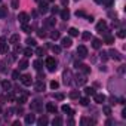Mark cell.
I'll return each mask as SVG.
<instances>
[{
	"instance_id": "cell-31",
	"label": "cell",
	"mask_w": 126,
	"mask_h": 126,
	"mask_svg": "<svg viewBox=\"0 0 126 126\" xmlns=\"http://www.w3.org/2000/svg\"><path fill=\"white\" fill-rule=\"evenodd\" d=\"M59 36H61V34H59L58 31H53V33H52V39L57 40V39H59Z\"/></svg>"
},
{
	"instance_id": "cell-5",
	"label": "cell",
	"mask_w": 126,
	"mask_h": 126,
	"mask_svg": "<svg viewBox=\"0 0 126 126\" xmlns=\"http://www.w3.org/2000/svg\"><path fill=\"white\" fill-rule=\"evenodd\" d=\"M8 52V46H6V39L2 37L0 39V53H6Z\"/></svg>"
},
{
	"instance_id": "cell-20",
	"label": "cell",
	"mask_w": 126,
	"mask_h": 126,
	"mask_svg": "<svg viewBox=\"0 0 126 126\" xmlns=\"http://www.w3.org/2000/svg\"><path fill=\"white\" fill-rule=\"evenodd\" d=\"M85 94L86 95H95V89L94 87H86L85 89Z\"/></svg>"
},
{
	"instance_id": "cell-33",
	"label": "cell",
	"mask_w": 126,
	"mask_h": 126,
	"mask_svg": "<svg viewBox=\"0 0 126 126\" xmlns=\"http://www.w3.org/2000/svg\"><path fill=\"white\" fill-rule=\"evenodd\" d=\"M27 101V95H22L21 98H18V102H19V104H24Z\"/></svg>"
},
{
	"instance_id": "cell-29",
	"label": "cell",
	"mask_w": 126,
	"mask_h": 126,
	"mask_svg": "<svg viewBox=\"0 0 126 126\" xmlns=\"http://www.w3.org/2000/svg\"><path fill=\"white\" fill-rule=\"evenodd\" d=\"M18 6H19V0H12V8L18 9Z\"/></svg>"
},
{
	"instance_id": "cell-3",
	"label": "cell",
	"mask_w": 126,
	"mask_h": 126,
	"mask_svg": "<svg viewBox=\"0 0 126 126\" xmlns=\"http://www.w3.org/2000/svg\"><path fill=\"white\" fill-rule=\"evenodd\" d=\"M77 55H79L80 58H86V57H87V49H86L85 46H79V48H77Z\"/></svg>"
},
{
	"instance_id": "cell-42",
	"label": "cell",
	"mask_w": 126,
	"mask_h": 126,
	"mask_svg": "<svg viewBox=\"0 0 126 126\" xmlns=\"http://www.w3.org/2000/svg\"><path fill=\"white\" fill-rule=\"evenodd\" d=\"M12 77H13V79H18V77H19V71H13V73H12Z\"/></svg>"
},
{
	"instance_id": "cell-19",
	"label": "cell",
	"mask_w": 126,
	"mask_h": 126,
	"mask_svg": "<svg viewBox=\"0 0 126 126\" xmlns=\"http://www.w3.org/2000/svg\"><path fill=\"white\" fill-rule=\"evenodd\" d=\"M92 46H94L95 49H99V48H101V40H99V39H94Z\"/></svg>"
},
{
	"instance_id": "cell-50",
	"label": "cell",
	"mask_w": 126,
	"mask_h": 126,
	"mask_svg": "<svg viewBox=\"0 0 126 126\" xmlns=\"http://www.w3.org/2000/svg\"><path fill=\"white\" fill-rule=\"evenodd\" d=\"M36 2H40V0H36Z\"/></svg>"
},
{
	"instance_id": "cell-27",
	"label": "cell",
	"mask_w": 126,
	"mask_h": 126,
	"mask_svg": "<svg viewBox=\"0 0 126 126\" xmlns=\"http://www.w3.org/2000/svg\"><path fill=\"white\" fill-rule=\"evenodd\" d=\"M101 3H104V5H105L107 8H110V6L113 5V0H102V2H101Z\"/></svg>"
},
{
	"instance_id": "cell-38",
	"label": "cell",
	"mask_w": 126,
	"mask_h": 126,
	"mask_svg": "<svg viewBox=\"0 0 126 126\" xmlns=\"http://www.w3.org/2000/svg\"><path fill=\"white\" fill-rule=\"evenodd\" d=\"M46 24H48V25H53V24H55V19H53V18H48Z\"/></svg>"
},
{
	"instance_id": "cell-32",
	"label": "cell",
	"mask_w": 126,
	"mask_h": 126,
	"mask_svg": "<svg viewBox=\"0 0 126 126\" xmlns=\"http://www.w3.org/2000/svg\"><path fill=\"white\" fill-rule=\"evenodd\" d=\"M24 53H25V57H31V55H33V50H31L30 48H27V49L24 50Z\"/></svg>"
},
{
	"instance_id": "cell-15",
	"label": "cell",
	"mask_w": 126,
	"mask_h": 126,
	"mask_svg": "<svg viewBox=\"0 0 126 126\" xmlns=\"http://www.w3.org/2000/svg\"><path fill=\"white\" fill-rule=\"evenodd\" d=\"M2 87L5 89V91H9V89L12 87V85H10V82H8V80H3V82H2Z\"/></svg>"
},
{
	"instance_id": "cell-8",
	"label": "cell",
	"mask_w": 126,
	"mask_h": 126,
	"mask_svg": "<svg viewBox=\"0 0 126 126\" xmlns=\"http://www.w3.org/2000/svg\"><path fill=\"white\" fill-rule=\"evenodd\" d=\"M46 110H48L49 113H57V105H53L52 102H48V104H46Z\"/></svg>"
},
{
	"instance_id": "cell-40",
	"label": "cell",
	"mask_w": 126,
	"mask_h": 126,
	"mask_svg": "<svg viewBox=\"0 0 126 126\" xmlns=\"http://www.w3.org/2000/svg\"><path fill=\"white\" fill-rule=\"evenodd\" d=\"M55 98H57L58 101H62V99H64V94H57V95H55Z\"/></svg>"
},
{
	"instance_id": "cell-25",
	"label": "cell",
	"mask_w": 126,
	"mask_h": 126,
	"mask_svg": "<svg viewBox=\"0 0 126 126\" xmlns=\"http://www.w3.org/2000/svg\"><path fill=\"white\" fill-rule=\"evenodd\" d=\"M36 53H37L39 57H42V55H45V49L43 48H37V49H36Z\"/></svg>"
},
{
	"instance_id": "cell-4",
	"label": "cell",
	"mask_w": 126,
	"mask_h": 126,
	"mask_svg": "<svg viewBox=\"0 0 126 126\" xmlns=\"http://www.w3.org/2000/svg\"><path fill=\"white\" fill-rule=\"evenodd\" d=\"M21 82H22L24 86H31V83H33V80H31V77H30L28 74H24V76L21 77Z\"/></svg>"
},
{
	"instance_id": "cell-37",
	"label": "cell",
	"mask_w": 126,
	"mask_h": 126,
	"mask_svg": "<svg viewBox=\"0 0 126 126\" xmlns=\"http://www.w3.org/2000/svg\"><path fill=\"white\" fill-rule=\"evenodd\" d=\"M53 125H61L62 123V120H61V117H57V119H53V122H52Z\"/></svg>"
},
{
	"instance_id": "cell-28",
	"label": "cell",
	"mask_w": 126,
	"mask_h": 126,
	"mask_svg": "<svg viewBox=\"0 0 126 126\" xmlns=\"http://www.w3.org/2000/svg\"><path fill=\"white\" fill-rule=\"evenodd\" d=\"M34 68H36V70H40V68H42V62H40L39 59L34 61Z\"/></svg>"
},
{
	"instance_id": "cell-34",
	"label": "cell",
	"mask_w": 126,
	"mask_h": 126,
	"mask_svg": "<svg viewBox=\"0 0 126 126\" xmlns=\"http://www.w3.org/2000/svg\"><path fill=\"white\" fill-rule=\"evenodd\" d=\"M27 43H28L30 46H36V45H37V43H36V40H34V39H27Z\"/></svg>"
},
{
	"instance_id": "cell-41",
	"label": "cell",
	"mask_w": 126,
	"mask_h": 126,
	"mask_svg": "<svg viewBox=\"0 0 126 126\" xmlns=\"http://www.w3.org/2000/svg\"><path fill=\"white\" fill-rule=\"evenodd\" d=\"M70 110H71V108H70L68 105H62V111H64V113H70Z\"/></svg>"
},
{
	"instance_id": "cell-6",
	"label": "cell",
	"mask_w": 126,
	"mask_h": 126,
	"mask_svg": "<svg viewBox=\"0 0 126 126\" xmlns=\"http://www.w3.org/2000/svg\"><path fill=\"white\" fill-rule=\"evenodd\" d=\"M94 99H95L97 104H102V102L105 101V95H102V94H95V95H94Z\"/></svg>"
},
{
	"instance_id": "cell-1",
	"label": "cell",
	"mask_w": 126,
	"mask_h": 126,
	"mask_svg": "<svg viewBox=\"0 0 126 126\" xmlns=\"http://www.w3.org/2000/svg\"><path fill=\"white\" fill-rule=\"evenodd\" d=\"M46 67H48L49 71H55L57 70V61H55V58H52V57L46 58Z\"/></svg>"
},
{
	"instance_id": "cell-39",
	"label": "cell",
	"mask_w": 126,
	"mask_h": 126,
	"mask_svg": "<svg viewBox=\"0 0 126 126\" xmlns=\"http://www.w3.org/2000/svg\"><path fill=\"white\" fill-rule=\"evenodd\" d=\"M52 50L55 52V53H59V52H61V48H59V46H52Z\"/></svg>"
},
{
	"instance_id": "cell-11",
	"label": "cell",
	"mask_w": 126,
	"mask_h": 126,
	"mask_svg": "<svg viewBox=\"0 0 126 126\" xmlns=\"http://www.w3.org/2000/svg\"><path fill=\"white\" fill-rule=\"evenodd\" d=\"M9 42L12 45H18V42H19V34H12L10 39H9Z\"/></svg>"
},
{
	"instance_id": "cell-14",
	"label": "cell",
	"mask_w": 126,
	"mask_h": 126,
	"mask_svg": "<svg viewBox=\"0 0 126 126\" xmlns=\"http://www.w3.org/2000/svg\"><path fill=\"white\" fill-rule=\"evenodd\" d=\"M39 10H40L42 13L48 12V3H45V2H40V5H39Z\"/></svg>"
},
{
	"instance_id": "cell-12",
	"label": "cell",
	"mask_w": 126,
	"mask_h": 126,
	"mask_svg": "<svg viewBox=\"0 0 126 126\" xmlns=\"http://www.w3.org/2000/svg\"><path fill=\"white\" fill-rule=\"evenodd\" d=\"M61 43H62V46H64V48H70L73 42H71V39H70V37H64V39L61 40Z\"/></svg>"
},
{
	"instance_id": "cell-26",
	"label": "cell",
	"mask_w": 126,
	"mask_h": 126,
	"mask_svg": "<svg viewBox=\"0 0 126 126\" xmlns=\"http://www.w3.org/2000/svg\"><path fill=\"white\" fill-rule=\"evenodd\" d=\"M22 31L28 34V33H31V28H30V27H28L27 24H22Z\"/></svg>"
},
{
	"instance_id": "cell-51",
	"label": "cell",
	"mask_w": 126,
	"mask_h": 126,
	"mask_svg": "<svg viewBox=\"0 0 126 126\" xmlns=\"http://www.w3.org/2000/svg\"><path fill=\"white\" fill-rule=\"evenodd\" d=\"M0 113H2V108H0Z\"/></svg>"
},
{
	"instance_id": "cell-23",
	"label": "cell",
	"mask_w": 126,
	"mask_h": 126,
	"mask_svg": "<svg viewBox=\"0 0 126 126\" xmlns=\"http://www.w3.org/2000/svg\"><path fill=\"white\" fill-rule=\"evenodd\" d=\"M82 37H83V40H89V39H91V33H89V31H85V33L82 34Z\"/></svg>"
},
{
	"instance_id": "cell-9",
	"label": "cell",
	"mask_w": 126,
	"mask_h": 126,
	"mask_svg": "<svg viewBox=\"0 0 126 126\" xmlns=\"http://www.w3.org/2000/svg\"><path fill=\"white\" fill-rule=\"evenodd\" d=\"M108 53H110V57H111L113 59H117V61H119V59H122V57L119 55V52H117V50H114V49H111Z\"/></svg>"
},
{
	"instance_id": "cell-2",
	"label": "cell",
	"mask_w": 126,
	"mask_h": 126,
	"mask_svg": "<svg viewBox=\"0 0 126 126\" xmlns=\"http://www.w3.org/2000/svg\"><path fill=\"white\" fill-rule=\"evenodd\" d=\"M18 19H19V22H21V24H27V22H28V19H30V16H28V13L21 12L19 15H18Z\"/></svg>"
},
{
	"instance_id": "cell-7",
	"label": "cell",
	"mask_w": 126,
	"mask_h": 126,
	"mask_svg": "<svg viewBox=\"0 0 126 126\" xmlns=\"http://www.w3.org/2000/svg\"><path fill=\"white\" fill-rule=\"evenodd\" d=\"M34 89H36L37 92H43V91H45V82H43V80H39L37 83H36Z\"/></svg>"
},
{
	"instance_id": "cell-10",
	"label": "cell",
	"mask_w": 126,
	"mask_h": 126,
	"mask_svg": "<svg viewBox=\"0 0 126 126\" xmlns=\"http://www.w3.org/2000/svg\"><path fill=\"white\" fill-rule=\"evenodd\" d=\"M36 122V116L34 114H27L25 116V123L27 125H31V123H34Z\"/></svg>"
},
{
	"instance_id": "cell-17",
	"label": "cell",
	"mask_w": 126,
	"mask_h": 126,
	"mask_svg": "<svg viewBox=\"0 0 126 126\" xmlns=\"http://www.w3.org/2000/svg\"><path fill=\"white\" fill-rule=\"evenodd\" d=\"M68 34L71 36V37H76V36L79 34V31H77V28H74V27H71V28L68 30Z\"/></svg>"
},
{
	"instance_id": "cell-46",
	"label": "cell",
	"mask_w": 126,
	"mask_h": 126,
	"mask_svg": "<svg viewBox=\"0 0 126 126\" xmlns=\"http://www.w3.org/2000/svg\"><path fill=\"white\" fill-rule=\"evenodd\" d=\"M0 16H5V9H0Z\"/></svg>"
},
{
	"instance_id": "cell-21",
	"label": "cell",
	"mask_w": 126,
	"mask_h": 126,
	"mask_svg": "<svg viewBox=\"0 0 126 126\" xmlns=\"http://www.w3.org/2000/svg\"><path fill=\"white\" fill-rule=\"evenodd\" d=\"M48 122H49V120H48L46 117H40V119L37 120V123H39L40 126H43V125H48Z\"/></svg>"
},
{
	"instance_id": "cell-16",
	"label": "cell",
	"mask_w": 126,
	"mask_h": 126,
	"mask_svg": "<svg viewBox=\"0 0 126 126\" xmlns=\"http://www.w3.org/2000/svg\"><path fill=\"white\" fill-rule=\"evenodd\" d=\"M28 67V61L27 59H21L19 61V70H25Z\"/></svg>"
},
{
	"instance_id": "cell-13",
	"label": "cell",
	"mask_w": 126,
	"mask_h": 126,
	"mask_svg": "<svg viewBox=\"0 0 126 126\" xmlns=\"http://www.w3.org/2000/svg\"><path fill=\"white\" fill-rule=\"evenodd\" d=\"M105 27H107V24H105V21H99V22H98V25H97V31H99V33H102V31L105 30Z\"/></svg>"
},
{
	"instance_id": "cell-18",
	"label": "cell",
	"mask_w": 126,
	"mask_h": 126,
	"mask_svg": "<svg viewBox=\"0 0 126 126\" xmlns=\"http://www.w3.org/2000/svg\"><path fill=\"white\" fill-rule=\"evenodd\" d=\"M61 16H62V19H68V18H70L68 9H62V10H61Z\"/></svg>"
},
{
	"instance_id": "cell-48",
	"label": "cell",
	"mask_w": 126,
	"mask_h": 126,
	"mask_svg": "<svg viewBox=\"0 0 126 126\" xmlns=\"http://www.w3.org/2000/svg\"><path fill=\"white\" fill-rule=\"evenodd\" d=\"M95 2H97V3H101V2H102V0H95Z\"/></svg>"
},
{
	"instance_id": "cell-35",
	"label": "cell",
	"mask_w": 126,
	"mask_h": 126,
	"mask_svg": "<svg viewBox=\"0 0 126 126\" xmlns=\"http://www.w3.org/2000/svg\"><path fill=\"white\" fill-rule=\"evenodd\" d=\"M80 104L82 105H87L89 104V99L87 98H80Z\"/></svg>"
},
{
	"instance_id": "cell-45",
	"label": "cell",
	"mask_w": 126,
	"mask_h": 126,
	"mask_svg": "<svg viewBox=\"0 0 126 126\" xmlns=\"http://www.w3.org/2000/svg\"><path fill=\"white\" fill-rule=\"evenodd\" d=\"M105 55H107V53H105V52H102V53H101V58H102V59H104V61H105V59H107V57H105Z\"/></svg>"
},
{
	"instance_id": "cell-49",
	"label": "cell",
	"mask_w": 126,
	"mask_h": 126,
	"mask_svg": "<svg viewBox=\"0 0 126 126\" xmlns=\"http://www.w3.org/2000/svg\"><path fill=\"white\" fill-rule=\"evenodd\" d=\"M46 2H53V0H46Z\"/></svg>"
},
{
	"instance_id": "cell-24",
	"label": "cell",
	"mask_w": 126,
	"mask_h": 126,
	"mask_svg": "<svg viewBox=\"0 0 126 126\" xmlns=\"http://www.w3.org/2000/svg\"><path fill=\"white\" fill-rule=\"evenodd\" d=\"M79 97H80L79 91H74V92H71V94H70V98H73V99H76V98H79Z\"/></svg>"
},
{
	"instance_id": "cell-30",
	"label": "cell",
	"mask_w": 126,
	"mask_h": 126,
	"mask_svg": "<svg viewBox=\"0 0 126 126\" xmlns=\"http://www.w3.org/2000/svg\"><path fill=\"white\" fill-rule=\"evenodd\" d=\"M58 86H59V83H58V82H55V80L50 82V87H52V89H58Z\"/></svg>"
},
{
	"instance_id": "cell-47",
	"label": "cell",
	"mask_w": 126,
	"mask_h": 126,
	"mask_svg": "<svg viewBox=\"0 0 126 126\" xmlns=\"http://www.w3.org/2000/svg\"><path fill=\"white\" fill-rule=\"evenodd\" d=\"M62 5H67V0H62Z\"/></svg>"
},
{
	"instance_id": "cell-44",
	"label": "cell",
	"mask_w": 126,
	"mask_h": 126,
	"mask_svg": "<svg viewBox=\"0 0 126 126\" xmlns=\"http://www.w3.org/2000/svg\"><path fill=\"white\" fill-rule=\"evenodd\" d=\"M58 12H59L58 8H53V9H52V13H58Z\"/></svg>"
},
{
	"instance_id": "cell-36",
	"label": "cell",
	"mask_w": 126,
	"mask_h": 126,
	"mask_svg": "<svg viewBox=\"0 0 126 126\" xmlns=\"http://www.w3.org/2000/svg\"><path fill=\"white\" fill-rule=\"evenodd\" d=\"M104 113H105L107 116H110V114H111V108H110V107H104Z\"/></svg>"
},
{
	"instance_id": "cell-22",
	"label": "cell",
	"mask_w": 126,
	"mask_h": 126,
	"mask_svg": "<svg viewBox=\"0 0 126 126\" xmlns=\"http://www.w3.org/2000/svg\"><path fill=\"white\" fill-rule=\"evenodd\" d=\"M105 43H107V45L114 43V37H111V36H107V37H105Z\"/></svg>"
},
{
	"instance_id": "cell-43",
	"label": "cell",
	"mask_w": 126,
	"mask_h": 126,
	"mask_svg": "<svg viewBox=\"0 0 126 126\" xmlns=\"http://www.w3.org/2000/svg\"><path fill=\"white\" fill-rule=\"evenodd\" d=\"M117 36H119L120 39H123V37H125V31H119V33H117Z\"/></svg>"
}]
</instances>
